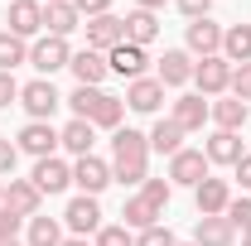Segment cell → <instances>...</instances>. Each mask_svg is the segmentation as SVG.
Here are the masks:
<instances>
[{
  "label": "cell",
  "instance_id": "1",
  "mask_svg": "<svg viewBox=\"0 0 251 246\" xmlns=\"http://www.w3.org/2000/svg\"><path fill=\"white\" fill-rule=\"evenodd\" d=\"M111 179L126 188H140L150 179V135H140V130H111Z\"/></svg>",
  "mask_w": 251,
  "mask_h": 246
},
{
  "label": "cell",
  "instance_id": "2",
  "mask_svg": "<svg viewBox=\"0 0 251 246\" xmlns=\"http://www.w3.org/2000/svg\"><path fill=\"white\" fill-rule=\"evenodd\" d=\"M20 106L29 111V121H53V111L63 106L53 77H34V82H25V87H20Z\"/></svg>",
  "mask_w": 251,
  "mask_h": 246
},
{
  "label": "cell",
  "instance_id": "3",
  "mask_svg": "<svg viewBox=\"0 0 251 246\" xmlns=\"http://www.w3.org/2000/svg\"><path fill=\"white\" fill-rule=\"evenodd\" d=\"M63 227L73 232V237H97L106 222H101V203L97 198H87V193H77L68 208H63Z\"/></svg>",
  "mask_w": 251,
  "mask_h": 246
},
{
  "label": "cell",
  "instance_id": "4",
  "mask_svg": "<svg viewBox=\"0 0 251 246\" xmlns=\"http://www.w3.org/2000/svg\"><path fill=\"white\" fill-rule=\"evenodd\" d=\"M208 174H213V164H208L203 150H179L174 159H169V174H164V179H169L174 188H198Z\"/></svg>",
  "mask_w": 251,
  "mask_h": 246
},
{
  "label": "cell",
  "instance_id": "5",
  "mask_svg": "<svg viewBox=\"0 0 251 246\" xmlns=\"http://www.w3.org/2000/svg\"><path fill=\"white\" fill-rule=\"evenodd\" d=\"M193 82H198V97H227L232 87V63L213 53V58H198L193 63Z\"/></svg>",
  "mask_w": 251,
  "mask_h": 246
},
{
  "label": "cell",
  "instance_id": "6",
  "mask_svg": "<svg viewBox=\"0 0 251 246\" xmlns=\"http://www.w3.org/2000/svg\"><path fill=\"white\" fill-rule=\"evenodd\" d=\"M29 63L39 68V77H53L58 68H68V63H73V49H68V39L44 34V39H34V44H29Z\"/></svg>",
  "mask_w": 251,
  "mask_h": 246
},
{
  "label": "cell",
  "instance_id": "7",
  "mask_svg": "<svg viewBox=\"0 0 251 246\" xmlns=\"http://www.w3.org/2000/svg\"><path fill=\"white\" fill-rule=\"evenodd\" d=\"M82 29H87V49H97V53H111L116 44H126L121 15H92V20H82Z\"/></svg>",
  "mask_w": 251,
  "mask_h": 246
},
{
  "label": "cell",
  "instance_id": "8",
  "mask_svg": "<svg viewBox=\"0 0 251 246\" xmlns=\"http://www.w3.org/2000/svg\"><path fill=\"white\" fill-rule=\"evenodd\" d=\"M5 25H10V34H20L25 44L39 39V34H44V0H15V5L5 10Z\"/></svg>",
  "mask_w": 251,
  "mask_h": 246
},
{
  "label": "cell",
  "instance_id": "9",
  "mask_svg": "<svg viewBox=\"0 0 251 246\" xmlns=\"http://www.w3.org/2000/svg\"><path fill=\"white\" fill-rule=\"evenodd\" d=\"M15 145H20V154L49 159V154L58 150V130H53V121H25V130L15 135Z\"/></svg>",
  "mask_w": 251,
  "mask_h": 246
},
{
  "label": "cell",
  "instance_id": "10",
  "mask_svg": "<svg viewBox=\"0 0 251 246\" xmlns=\"http://www.w3.org/2000/svg\"><path fill=\"white\" fill-rule=\"evenodd\" d=\"M188 53H198V58H213L222 53V25L213 15H203V20H188V34H184Z\"/></svg>",
  "mask_w": 251,
  "mask_h": 246
},
{
  "label": "cell",
  "instance_id": "11",
  "mask_svg": "<svg viewBox=\"0 0 251 246\" xmlns=\"http://www.w3.org/2000/svg\"><path fill=\"white\" fill-rule=\"evenodd\" d=\"M34 188L39 193H63V188L73 184V164L68 159H58V154H49V159H34Z\"/></svg>",
  "mask_w": 251,
  "mask_h": 246
},
{
  "label": "cell",
  "instance_id": "12",
  "mask_svg": "<svg viewBox=\"0 0 251 246\" xmlns=\"http://www.w3.org/2000/svg\"><path fill=\"white\" fill-rule=\"evenodd\" d=\"M106 68L126 77V82H135V77H145V68H150V53L140 49V44H116L111 53H106Z\"/></svg>",
  "mask_w": 251,
  "mask_h": 246
},
{
  "label": "cell",
  "instance_id": "13",
  "mask_svg": "<svg viewBox=\"0 0 251 246\" xmlns=\"http://www.w3.org/2000/svg\"><path fill=\"white\" fill-rule=\"evenodd\" d=\"M73 184L82 188L87 198H97L101 188L111 184V164H106V159H97V154H82V159L73 164Z\"/></svg>",
  "mask_w": 251,
  "mask_h": 246
},
{
  "label": "cell",
  "instance_id": "14",
  "mask_svg": "<svg viewBox=\"0 0 251 246\" xmlns=\"http://www.w3.org/2000/svg\"><path fill=\"white\" fill-rule=\"evenodd\" d=\"M247 116H251V106L242 101V97H232V92L208 101V121L218 125V130H242V125H247Z\"/></svg>",
  "mask_w": 251,
  "mask_h": 246
},
{
  "label": "cell",
  "instance_id": "15",
  "mask_svg": "<svg viewBox=\"0 0 251 246\" xmlns=\"http://www.w3.org/2000/svg\"><path fill=\"white\" fill-rule=\"evenodd\" d=\"M169 121L179 125V130H203L208 125V97H198V92H184V97H174V111H169Z\"/></svg>",
  "mask_w": 251,
  "mask_h": 246
},
{
  "label": "cell",
  "instance_id": "16",
  "mask_svg": "<svg viewBox=\"0 0 251 246\" xmlns=\"http://www.w3.org/2000/svg\"><path fill=\"white\" fill-rule=\"evenodd\" d=\"M193 203H198V217H222L227 213V203H232V188H227V179H203V184L193 188Z\"/></svg>",
  "mask_w": 251,
  "mask_h": 246
},
{
  "label": "cell",
  "instance_id": "17",
  "mask_svg": "<svg viewBox=\"0 0 251 246\" xmlns=\"http://www.w3.org/2000/svg\"><path fill=\"white\" fill-rule=\"evenodd\" d=\"M68 68H73L77 87H101V82H106V73H111V68H106V53H97V49H77Z\"/></svg>",
  "mask_w": 251,
  "mask_h": 246
},
{
  "label": "cell",
  "instance_id": "18",
  "mask_svg": "<svg viewBox=\"0 0 251 246\" xmlns=\"http://www.w3.org/2000/svg\"><path fill=\"white\" fill-rule=\"evenodd\" d=\"M159 101H164V82H159V77H135V82H126V106H130V111L150 116V111H159Z\"/></svg>",
  "mask_w": 251,
  "mask_h": 246
},
{
  "label": "cell",
  "instance_id": "19",
  "mask_svg": "<svg viewBox=\"0 0 251 246\" xmlns=\"http://www.w3.org/2000/svg\"><path fill=\"white\" fill-rule=\"evenodd\" d=\"M39 203H44V193L34 188V179H10V184H5V208L20 213L25 222L39 217Z\"/></svg>",
  "mask_w": 251,
  "mask_h": 246
},
{
  "label": "cell",
  "instance_id": "20",
  "mask_svg": "<svg viewBox=\"0 0 251 246\" xmlns=\"http://www.w3.org/2000/svg\"><path fill=\"white\" fill-rule=\"evenodd\" d=\"M155 77L164 87H188V82H193V58H188V49H164Z\"/></svg>",
  "mask_w": 251,
  "mask_h": 246
},
{
  "label": "cell",
  "instance_id": "21",
  "mask_svg": "<svg viewBox=\"0 0 251 246\" xmlns=\"http://www.w3.org/2000/svg\"><path fill=\"white\" fill-rule=\"evenodd\" d=\"M73 29H82V15L73 10V0H53V5H44V34L68 39Z\"/></svg>",
  "mask_w": 251,
  "mask_h": 246
},
{
  "label": "cell",
  "instance_id": "22",
  "mask_svg": "<svg viewBox=\"0 0 251 246\" xmlns=\"http://www.w3.org/2000/svg\"><path fill=\"white\" fill-rule=\"evenodd\" d=\"M203 154H208V164H237L247 150H242V135L237 130H213L203 140Z\"/></svg>",
  "mask_w": 251,
  "mask_h": 246
},
{
  "label": "cell",
  "instance_id": "23",
  "mask_svg": "<svg viewBox=\"0 0 251 246\" xmlns=\"http://www.w3.org/2000/svg\"><path fill=\"white\" fill-rule=\"evenodd\" d=\"M237 242V227L227 217H198L193 227V246H232Z\"/></svg>",
  "mask_w": 251,
  "mask_h": 246
},
{
  "label": "cell",
  "instance_id": "24",
  "mask_svg": "<svg viewBox=\"0 0 251 246\" xmlns=\"http://www.w3.org/2000/svg\"><path fill=\"white\" fill-rule=\"evenodd\" d=\"M92 140H97V125H92V121H77V116L58 130V145H63L68 154H77V159H82V154H92Z\"/></svg>",
  "mask_w": 251,
  "mask_h": 246
},
{
  "label": "cell",
  "instance_id": "25",
  "mask_svg": "<svg viewBox=\"0 0 251 246\" xmlns=\"http://www.w3.org/2000/svg\"><path fill=\"white\" fill-rule=\"evenodd\" d=\"M155 39H159V15H150V10H130L126 15V44L150 49Z\"/></svg>",
  "mask_w": 251,
  "mask_h": 246
},
{
  "label": "cell",
  "instance_id": "26",
  "mask_svg": "<svg viewBox=\"0 0 251 246\" xmlns=\"http://www.w3.org/2000/svg\"><path fill=\"white\" fill-rule=\"evenodd\" d=\"M121 227H130V232H145V227H159V208L155 203H145V198H140V193H130V198H126V208H121Z\"/></svg>",
  "mask_w": 251,
  "mask_h": 246
},
{
  "label": "cell",
  "instance_id": "27",
  "mask_svg": "<svg viewBox=\"0 0 251 246\" xmlns=\"http://www.w3.org/2000/svg\"><path fill=\"white\" fill-rule=\"evenodd\" d=\"M222 58L232 63H251V25H232V29H222Z\"/></svg>",
  "mask_w": 251,
  "mask_h": 246
},
{
  "label": "cell",
  "instance_id": "28",
  "mask_svg": "<svg viewBox=\"0 0 251 246\" xmlns=\"http://www.w3.org/2000/svg\"><path fill=\"white\" fill-rule=\"evenodd\" d=\"M150 150H159V154H169V159H174V154L184 150V130L169 121V116H159V121L150 125Z\"/></svg>",
  "mask_w": 251,
  "mask_h": 246
},
{
  "label": "cell",
  "instance_id": "29",
  "mask_svg": "<svg viewBox=\"0 0 251 246\" xmlns=\"http://www.w3.org/2000/svg\"><path fill=\"white\" fill-rule=\"evenodd\" d=\"M20 63H29V44H25L20 34L0 29V73H15Z\"/></svg>",
  "mask_w": 251,
  "mask_h": 246
},
{
  "label": "cell",
  "instance_id": "30",
  "mask_svg": "<svg viewBox=\"0 0 251 246\" xmlns=\"http://www.w3.org/2000/svg\"><path fill=\"white\" fill-rule=\"evenodd\" d=\"M29 242L25 246H63V222L58 217H29Z\"/></svg>",
  "mask_w": 251,
  "mask_h": 246
},
{
  "label": "cell",
  "instance_id": "31",
  "mask_svg": "<svg viewBox=\"0 0 251 246\" xmlns=\"http://www.w3.org/2000/svg\"><path fill=\"white\" fill-rule=\"evenodd\" d=\"M121 116H126V97L101 92V101H97V111H92V125H101V130H121Z\"/></svg>",
  "mask_w": 251,
  "mask_h": 246
},
{
  "label": "cell",
  "instance_id": "32",
  "mask_svg": "<svg viewBox=\"0 0 251 246\" xmlns=\"http://www.w3.org/2000/svg\"><path fill=\"white\" fill-rule=\"evenodd\" d=\"M68 106H73V116L77 121H92V111H97V101H101V87H77L73 97H63Z\"/></svg>",
  "mask_w": 251,
  "mask_h": 246
},
{
  "label": "cell",
  "instance_id": "33",
  "mask_svg": "<svg viewBox=\"0 0 251 246\" xmlns=\"http://www.w3.org/2000/svg\"><path fill=\"white\" fill-rule=\"evenodd\" d=\"M140 198H145V203H155L159 213H164V208H169V198H174V184H169V179H145V184H140Z\"/></svg>",
  "mask_w": 251,
  "mask_h": 246
},
{
  "label": "cell",
  "instance_id": "34",
  "mask_svg": "<svg viewBox=\"0 0 251 246\" xmlns=\"http://www.w3.org/2000/svg\"><path fill=\"white\" fill-rule=\"evenodd\" d=\"M222 217H227V222H232L237 232H251V193H242V198H232Z\"/></svg>",
  "mask_w": 251,
  "mask_h": 246
},
{
  "label": "cell",
  "instance_id": "35",
  "mask_svg": "<svg viewBox=\"0 0 251 246\" xmlns=\"http://www.w3.org/2000/svg\"><path fill=\"white\" fill-rule=\"evenodd\" d=\"M92 246H135V232L116 222V227H101V232L92 237Z\"/></svg>",
  "mask_w": 251,
  "mask_h": 246
},
{
  "label": "cell",
  "instance_id": "36",
  "mask_svg": "<svg viewBox=\"0 0 251 246\" xmlns=\"http://www.w3.org/2000/svg\"><path fill=\"white\" fill-rule=\"evenodd\" d=\"M227 92L242 97V101L251 106V63H237V68H232V87H227Z\"/></svg>",
  "mask_w": 251,
  "mask_h": 246
},
{
  "label": "cell",
  "instance_id": "37",
  "mask_svg": "<svg viewBox=\"0 0 251 246\" xmlns=\"http://www.w3.org/2000/svg\"><path fill=\"white\" fill-rule=\"evenodd\" d=\"M135 246H179V242H174V232L159 222V227H145V232H135Z\"/></svg>",
  "mask_w": 251,
  "mask_h": 246
},
{
  "label": "cell",
  "instance_id": "38",
  "mask_svg": "<svg viewBox=\"0 0 251 246\" xmlns=\"http://www.w3.org/2000/svg\"><path fill=\"white\" fill-rule=\"evenodd\" d=\"M20 227H25V217L0 203V242H20Z\"/></svg>",
  "mask_w": 251,
  "mask_h": 246
},
{
  "label": "cell",
  "instance_id": "39",
  "mask_svg": "<svg viewBox=\"0 0 251 246\" xmlns=\"http://www.w3.org/2000/svg\"><path fill=\"white\" fill-rule=\"evenodd\" d=\"M15 164H20V145H15L10 135H0V179H5V174L15 179Z\"/></svg>",
  "mask_w": 251,
  "mask_h": 246
},
{
  "label": "cell",
  "instance_id": "40",
  "mask_svg": "<svg viewBox=\"0 0 251 246\" xmlns=\"http://www.w3.org/2000/svg\"><path fill=\"white\" fill-rule=\"evenodd\" d=\"M73 10L82 20H92V15H111V0H73Z\"/></svg>",
  "mask_w": 251,
  "mask_h": 246
},
{
  "label": "cell",
  "instance_id": "41",
  "mask_svg": "<svg viewBox=\"0 0 251 246\" xmlns=\"http://www.w3.org/2000/svg\"><path fill=\"white\" fill-rule=\"evenodd\" d=\"M20 101V82H15V73H0V106H15Z\"/></svg>",
  "mask_w": 251,
  "mask_h": 246
},
{
  "label": "cell",
  "instance_id": "42",
  "mask_svg": "<svg viewBox=\"0 0 251 246\" xmlns=\"http://www.w3.org/2000/svg\"><path fill=\"white\" fill-rule=\"evenodd\" d=\"M174 5H179V10H184L188 20H203V15H208V10H213V0H174Z\"/></svg>",
  "mask_w": 251,
  "mask_h": 246
},
{
  "label": "cell",
  "instance_id": "43",
  "mask_svg": "<svg viewBox=\"0 0 251 246\" xmlns=\"http://www.w3.org/2000/svg\"><path fill=\"white\" fill-rule=\"evenodd\" d=\"M232 169H237V184H242V193H251V154H242Z\"/></svg>",
  "mask_w": 251,
  "mask_h": 246
},
{
  "label": "cell",
  "instance_id": "44",
  "mask_svg": "<svg viewBox=\"0 0 251 246\" xmlns=\"http://www.w3.org/2000/svg\"><path fill=\"white\" fill-rule=\"evenodd\" d=\"M164 5H169V0H135V10H150V15H155V10H164Z\"/></svg>",
  "mask_w": 251,
  "mask_h": 246
},
{
  "label": "cell",
  "instance_id": "45",
  "mask_svg": "<svg viewBox=\"0 0 251 246\" xmlns=\"http://www.w3.org/2000/svg\"><path fill=\"white\" fill-rule=\"evenodd\" d=\"M63 246H92L87 237H63Z\"/></svg>",
  "mask_w": 251,
  "mask_h": 246
},
{
  "label": "cell",
  "instance_id": "46",
  "mask_svg": "<svg viewBox=\"0 0 251 246\" xmlns=\"http://www.w3.org/2000/svg\"><path fill=\"white\" fill-rule=\"evenodd\" d=\"M242 246H251V232H242Z\"/></svg>",
  "mask_w": 251,
  "mask_h": 246
},
{
  "label": "cell",
  "instance_id": "47",
  "mask_svg": "<svg viewBox=\"0 0 251 246\" xmlns=\"http://www.w3.org/2000/svg\"><path fill=\"white\" fill-rule=\"evenodd\" d=\"M0 203H5V179H0Z\"/></svg>",
  "mask_w": 251,
  "mask_h": 246
},
{
  "label": "cell",
  "instance_id": "48",
  "mask_svg": "<svg viewBox=\"0 0 251 246\" xmlns=\"http://www.w3.org/2000/svg\"><path fill=\"white\" fill-rule=\"evenodd\" d=\"M0 246H20V242H0Z\"/></svg>",
  "mask_w": 251,
  "mask_h": 246
},
{
  "label": "cell",
  "instance_id": "49",
  "mask_svg": "<svg viewBox=\"0 0 251 246\" xmlns=\"http://www.w3.org/2000/svg\"><path fill=\"white\" fill-rule=\"evenodd\" d=\"M44 5H53V0H44Z\"/></svg>",
  "mask_w": 251,
  "mask_h": 246
},
{
  "label": "cell",
  "instance_id": "50",
  "mask_svg": "<svg viewBox=\"0 0 251 246\" xmlns=\"http://www.w3.org/2000/svg\"><path fill=\"white\" fill-rule=\"evenodd\" d=\"M5 5H15V0H5Z\"/></svg>",
  "mask_w": 251,
  "mask_h": 246
},
{
  "label": "cell",
  "instance_id": "51",
  "mask_svg": "<svg viewBox=\"0 0 251 246\" xmlns=\"http://www.w3.org/2000/svg\"><path fill=\"white\" fill-rule=\"evenodd\" d=\"M184 246H193V242H184Z\"/></svg>",
  "mask_w": 251,
  "mask_h": 246
}]
</instances>
